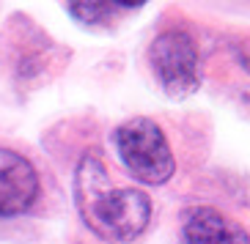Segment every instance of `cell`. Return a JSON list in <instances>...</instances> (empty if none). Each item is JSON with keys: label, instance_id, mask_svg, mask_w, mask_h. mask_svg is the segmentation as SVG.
<instances>
[{"label": "cell", "instance_id": "4", "mask_svg": "<svg viewBox=\"0 0 250 244\" xmlns=\"http://www.w3.org/2000/svg\"><path fill=\"white\" fill-rule=\"evenodd\" d=\"M39 195V176L22 154L0 146V217L25 214Z\"/></svg>", "mask_w": 250, "mask_h": 244}, {"label": "cell", "instance_id": "1", "mask_svg": "<svg viewBox=\"0 0 250 244\" xmlns=\"http://www.w3.org/2000/svg\"><path fill=\"white\" fill-rule=\"evenodd\" d=\"M74 198L83 220L99 239L126 244L148 228L151 200L140 189L113 187L96 156H83L74 176Z\"/></svg>", "mask_w": 250, "mask_h": 244}, {"label": "cell", "instance_id": "5", "mask_svg": "<svg viewBox=\"0 0 250 244\" xmlns=\"http://www.w3.org/2000/svg\"><path fill=\"white\" fill-rule=\"evenodd\" d=\"M187 244H250V233L239 222L228 220L217 208L201 206L184 217Z\"/></svg>", "mask_w": 250, "mask_h": 244}, {"label": "cell", "instance_id": "2", "mask_svg": "<svg viewBox=\"0 0 250 244\" xmlns=\"http://www.w3.org/2000/svg\"><path fill=\"white\" fill-rule=\"evenodd\" d=\"M116 151L121 165L140 184L160 187L173 170L176 159L170 151L162 129L151 118H129L116 129Z\"/></svg>", "mask_w": 250, "mask_h": 244}, {"label": "cell", "instance_id": "3", "mask_svg": "<svg viewBox=\"0 0 250 244\" xmlns=\"http://www.w3.org/2000/svg\"><path fill=\"white\" fill-rule=\"evenodd\" d=\"M148 66L154 80L170 99H187L201 85L198 47L190 33L179 28L162 30L148 47Z\"/></svg>", "mask_w": 250, "mask_h": 244}, {"label": "cell", "instance_id": "6", "mask_svg": "<svg viewBox=\"0 0 250 244\" xmlns=\"http://www.w3.org/2000/svg\"><path fill=\"white\" fill-rule=\"evenodd\" d=\"M129 8L132 6L126 3H72L66 6V11L83 25H107L116 14H124Z\"/></svg>", "mask_w": 250, "mask_h": 244}]
</instances>
